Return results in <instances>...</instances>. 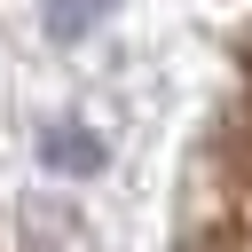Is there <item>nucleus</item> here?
<instances>
[{"mask_svg":"<svg viewBox=\"0 0 252 252\" xmlns=\"http://www.w3.org/2000/svg\"><path fill=\"white\" fill-rule=\"evenodd\" d=\"M39 165H47L55 181H94V173L110 165V126H102L94 110H55V118L39 126Z\"/></svg>","mask_w":252,"mask_h":252,"instance_id":"1","label":"nucleus"},{"mask_svg":"<svg viewBox=\"0 0 252 252\" xmlns=\"http://www.w3.org/2000/svg\"><path fill=\"white\" fill-rule=\"evenodd\" d=\"M110 16H118V0H39V32L55 47H87Z\"/></svg>","mask_w":252,"mask_h":252,"instance_id":"2","label":"nucleus"}]
</instances>
